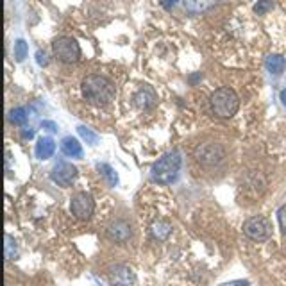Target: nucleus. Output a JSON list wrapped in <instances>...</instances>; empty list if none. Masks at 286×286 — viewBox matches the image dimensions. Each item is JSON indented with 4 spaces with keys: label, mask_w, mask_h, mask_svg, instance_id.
Wrapping results in <instances>:
<instances>
[{
    "label": "nucleus",
    "mask_w": 286,
    "mask_h": 286,
    "mask_svg": "<svg viewBox=\"0 0 286 286\" xmlns=\"http://www.w3.org/2000/svg\"><path fill=\"white\" fill-rule=\"evenodd\" d=\"M77 175V168L74 165L66 163V161H59V163H56L54 168H52V172H50V177L54 183H57L59 186H70L72 181L75 179Z\"/></svg>",
    "instance_id": "8"
},
{
    "label": "nucleus",
    "mask_w": 286,
    "mask_h": 286,
    "mask_svg": "<svg viewBox=\"0 0 286 286\" xmlns=\"http://www.w3.org/2000/svg\"><path fill=\"white\" fill-rule=\"evenodd\" d=\"M109 281L113 286H134L136 276L127 265H116L109 272Z\"/></svg>",
    "instance_id": "9"
},
{
    "label": "nucleus",
    "mask_w": 286,
    "mask_h": 286,
    "mask_svg": "<svg viewBox=\"0 0 286 286\" xmlns=\"http://www.w3.org/2000/svg\"><path fill=\"white\" fill-rule=\"evenodd\" d=\"M243 232L251 240L256 242H265L272 236V224L265 217H252L243 224Z\"/></svg>",
    "instance_id": "6"
},
{
    "label": "nucleus",
    "mask_w": 286,
    "mask_h": 286,
    "mask_svg": "<svg viewBox=\"0 0 286 286\" xmlns=\"http://www.w3.org/2000/svg\"><path fill=\"white\" fill-rule=\"evenodd\" d=\"M179 0H161V5H163L165 9H172L173 5L177 4Z\"/></svg>",
    "instance_id": "26"
},
{
    "label": "nucleus",
    "mask_w": 286,
    "mask_h": 286,
    "mask_svg": "<svg viewBox=\"0 0 286 286\" xmlns=\"http://www.w3.org/2000/svg\"><path fill=\"white\" fill-rule=\"evenodd\" d=\"M277 215H279V226H281L283 232L286 234V204L281 207V209H279V213H277Z\"/></svg>",
    "instance_id": "23"
},
{
    "label": "nucleus",
    "mask_w": 286,
    "mask_h": 286,
    "mask_svg": "<svg viewBox=\"0 0 286 286\" xmlns=\"http://www.w3.org/2000/svg\"><path fill=\"white\" fill-rule=\"evenodd\" d=\"M22 136H24V138H32V136H34V129H25L24 133H22Z\"/></svg>",
    "instance_id": "28"
},
{
    "label": "nucleus",
    "mask_w": 286,
    "mask_h": 286,
    "mask_svg": "<svg viewBox=\"0 0 286 286\" xmlns=\"http://www.w3.org/2000/svg\"><path fill=\"white\" fill-rule=\"evenodd\" d=\"M211 109L218 118H231L232 114H236L240 108V99L234 89L231 88H218L211 95Z\"/></svg>",
    "instance_id": "2"
},
{
    "label": "nucleus",
    "mask_w": 286,
    "mask_h": 286,
    "mask_svg": "<svg viewBox=\"0 0 286 286\" xmlns=\"http://www.w3.org/2000/svg\"><path fill=\"white\" fill-rule=\"evenodd\" d=\"M108 236L114 242H127L129 238H131V227H129L127 222H123V220H114V222L109 224L108 227Z\"/></svg>",
    "instance_id": "10"
},
{
    "label": "nucleus",
    "mask_w": 286,
    "mask_h": 286,
    "mask_svg": "<svg viewBox=\"0 0 286 286\" xmlns=\"http://www.w3.org/2000/svg\"><path fill=\"white\" fill-rule=\"evenodd\" d=\"M61 150L68 158H83V147L77 142V138H72V136L63 138V142H61Z\"/></svg>",
    "instance_id": "12"
},
{
    "label": "nucleus",
    "mask_w": 286,
    "mask_h": 286,
    "mask_svg": "<svg viewBox=\"0 0 286 286\" xmlns=\"http://www.w3.org/2000/svg\"><path fill=\"white\" fill-rule=\"evenodd\" d=\"M70 209H72V215L79 220H88L91 215H93L95 202L93 197L86 192L77 193L74 199H72V204H70Z\"/></svg>",
    "instance_id": "7"
},
{
    "label": "nucleus",
    "mask_w": 286,
    "mask_h": 286,
    "mask_svg": "<svg viewBox=\"0 0 286 286\" xmlns=\"http://www.w3.org/2000/svg\"><path fill=\"white\" fill-rule=\"evenodd\" d=\"M170 231H172V226L167 220H158V222L152 224V234L158 240H165L170 234Z\"/></svg>",
    "instance_id": "16"
},
{
    "label": "nucleus",
    "mask_w": 286,
    "mask_h": 286,
    "mask_svg": "<svg viewBox=\"0 0 286 286\" xmlns=\"http://www.w3.org/2000/svg\"><path fill=\"white\" fill-rule=\"evenodd\" d=\"M77 133H79L81 138L86 140V143H89V145H97V143H99V134L93 133V131L88 129L86 125H79V127H77Z\"/></svg>",
    "instance_id": "19"
},
{
    "label": "nucleus",
    "mask_w": 286,
    "mask_h": 286,
    "mask_svg": "<svg viewBox=\"0 0 286 286\" xmlns=\"http://www.w3.org/2000/svg\"><path fill=\"white\" fill-rule=\"evenodd\" d=\"M27 54H29V47H27L25 40H16V43H15V59L18 61V63H22V61L27 57Z\"/></svg>",
    "instance_id": "20"
},
{
    "label": "nucleus",
    "mask_w": 286,
    "mask_h": 286,
    "mask_svg": "<svg viewBox=\"0 0 286 286\" xmlns=\"http://www.w3.org/2000/svg\"><path fill=\"white\" fill-rule=\"evenodd\" d=\"M9 122L15 125H24L27 122V111L25 108H15L9 111Z\"/></svg>",
    "instance_id": "18"
},
{
    "label": "nucleus",
    "mask_w": 286,
    "mask_h": 286,
    "mask_svg": "<svg viewBox=\"0 0 286 286\" xmlns=\"http://www.w3.org/2000/svg\"><path fill=\"white\" fill-rule=\"evenodd\" d=\"M195 159H197L199 163L202 165H207V167H213V165H218L224 161V147L220 143H213V142H206V143H200L197 145L195 148Z\"/></svg>",
    "instance_id": "5"
},
{
    "label": "nucleus",
    "mask_w": 286,
    "mask_h": 286,
    "mask_svg": "<svg viewBox=\"0 0 286 286\" xmlns=\"http://www.w3.org/2000/svg\"><path fill=\"white\" fill-rule=\"evenodd\" d=\"M274 7V2L272 0H257V4L254 5V11L257 15H265L266 11H270Z\"/></svg>",
    "instance_id": "22"
},
{
    "label": "nucleus",
    "mask_w": 286,
    "mask_h": 286,
    "mask_svg": "<svg viewBox=\"0 0 286 286\" xmlns=\"http://www.w3.org/2000/svg\"><path fill=\"white\" fill-rule=\"evenodd\" d=\"M265 66L270 74L279 75V74H283V70L286 68V59L281 54H270L265 59Z\"/></svg>",
    "instance_id": "13"
},
{
    "label": "nucleus",
    "mask_w": 286,
    "mask_h": 286,
    "mask_svg": "<svg viewBox=\"0 0 286 286\" xmlns=\"http://www.w3.org/2000/svg\"><path fill=\"white\" fill-rule=\"evenodd\" d=\"M56 152V142L49 136H45V138H40L38 143H36V156L40 159H49L52 158Z\"/></svg>",
    "instance_id": "11"
},
{
    "label": "nucleus",
    "mask_w": 286,
    "mask_h": 286,
    "mask_svg": "<svg viewBox=\"0 0 286 286\" xmlns=\"http://www.w3.org/2000/svg\"><path fill=\"white\" fill-rule=\"evenodd\" d=\"M5 259H13L16 256V245H15V240L9 236V234H5Z\"/></svg>",
    "instance_id": "21"
},
{
    "label": "nucleus",
    "mask_w": 286,
    "mask_h": 286,
    "mask_svg": "<svg viewBox=\"0 0 286 286\" xmlns=\"http://www.w3.org/2000/svg\"><path fill=\"white\" fill-rule=\"evenodd\" d=\"M99 170L102 172V175L106 177V181H108L109 186H116V184H118V175H116V172H114L109 165H106V163L99 165Z\"/></svg>",
    "instance_id": "17"
},
{
    "label": "nucleus",
    "mask_w": 286,
    "mask_h": 286,
    "mask_svg": "<svg viewBox=\"0 0 286 286\" xmlns=\"http://www.w3.org/2000/svg\"><path fill=\"white\" fill-rule=\"evenodd\" d=\"M281 102H283V106L286 108V89H283L281 91Z\"/></svg>",
    "instance_id": "29"
},
{
    "label": "nucleus",
    "mask_w": 286,
    "mask_h": 286,
    "mask_svg": "<svg viewBox=\"0 0 286 286\" xmlns=\"http://www.w3.org/2000/svg\"><path fill=\"white\" fill-rule=\"evenodd\" d=\"M52 49H54L56 57L61 61V63H75L79 61L81 57V47L79 43L70 38V36H61L52 43Z\"/></svg>",
    "instance_id": "4"
},
{
    "label": "nucleus",
    "mask_w": 286,
    "mask_h": 286,
    "mask_svg": "<svg viewBox=\"0 0 286 286\" xmlns=\"http://www.w3.org/2000/svg\"><path fill=\"white\" fill-rule=\"evenodd\" d=\"M154 100H156V95H154V91L150 88H142L138 93L134 95V104H136L140 109L150 108L154 104Z\"/></svg>",
    "instance_id": "14"
},
{
    "label": "nucleus",
    "mask_w": 286,
    "mask_h": 286,
    "mask_svg": "<svg viewBox=\"0 0 286 286\" xmlns=\"http://www.w3.org/2000/svg\"><path fill=\"white\" fill-rule=\"evenodd\" d=\"M211 5H215V0H184V7L190 11L192 15H199L207 11Z\"/></svg>",
    "instance_id": "15"
},
{
    "label": "nucleus",
    "mask_w": 286,
    "mask_h": 286,
    "mask_svg": "<svg viewBox=\"0 0 286 286\" xmlns=\"http://www.w3.org/2000/svg\"><path fill=\"white\" fill-rule=\"evenodd\" d=\"M179 168H181V154L177 150H172L165 154L152 167V177L161 184H170L177 177Z\"/></svg>",
    "instance_id": "3"
},
{
    "label": "nucleus",
    "mask_w": 286,
    "mask_h": 286,
    "mask_svg": "<svg viewBox=\"0 0 286 286\" xmlns=\"http://www.w3.org/2000/svg\"><path fill=\"white\" fill-rule=\"evenodd\" d=\"M36 57H38V64H41V66L47 64V56H45V52L38 50V52H36Z\"/></svg>",
    "instance_id": "25"
},
{
    "label": "nucleus",
    "mask_w": 286,
    "mask_h": 286,
    "mask_svg": "<svg viewBox=\"0 0 286 286\" xmlns=\"http://www.w3.org/2000/svg\"><path fill=\"white\" fill-rule=\"evenodd\" d=\"M220 286H249V281H231V283H226V285H220Z\"/></svg>",
    "instance_id": "27"
},
{
    "label": "nucleus",
    "mask_w": 286,
    "mask_h": 286,
    "mask_svg": "<svg viewBox=\"0 0 286 286\" xmlns=\"http://www.w3.org/2000/svg\"><path fill=\"white\" fill-rule=\"evenodd\" d=\"M83 95L95 106H106L114 99V84L104 75H88L83 81Z\"/></svg>",
    "instance_id": "1"
},
{
    "label": "nucleus",
    "mask_w": 286,
    "mask_h": 286,
    "mask_svg": "<svg viewBox=\"0 0 286 286\" xmlns=\"http://www.w3.org/2000/svg\"><path fill=\"white\" fill-rule=\"evenodd\" d=\"M41 127L47 129L49 133H56V131H57V125H56L54 122H50V120H43V122H41Z\"/></svg>",
    "instance_id": "24"
}]
</instances>
